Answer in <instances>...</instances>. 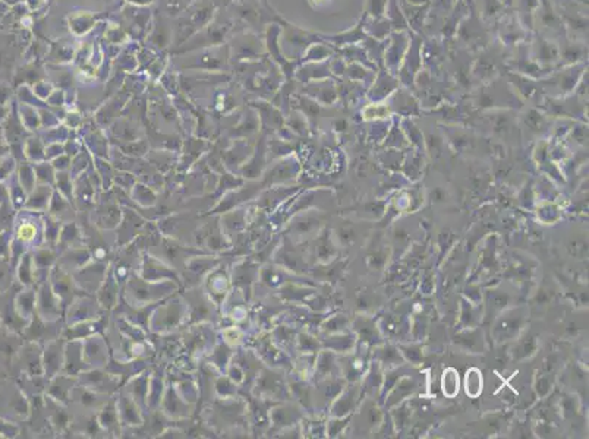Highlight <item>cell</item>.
Instances as JSON below:
<instances>
[{"mask_svg":"<svg viewBox=\"0 0 589 439\" xmlns=\"http://www.w3.org/2000/svg\"><path fill=\"white\" fill-rule=\"evenodd\" d=\"M12 226V242H11V265L16 267L18 261L25 252L34 250V243L37 248L44 242V218L42 212L35 211H18Z\"/></svg>","mask_w":589,"mask_h":439,"instance_id":"obj_1","label":"cell"},{"mask_svg":"<svg viewBox=\"0 0 589 439\" xmlns=\"http://www.w3.org/2000/svg\"><path fill=\"white\" fill-rule=\"evenodd\" d=\"M179 287L181 286L175 281H147L138 272H134L127 279L125 296H127L129 306L141 307L165 300L166 298L177 293Z\"/></svg>","mask_w":589,"mask_h":439,"instance_id":"obj_2","label":"cell"},{"mask_svg":"<svg viewBox=\"0 0 589 439\" xmlns=\"http://www.w3.org/2000/svg\"><path fill=\"white\" fill-rule=\"evenodd\" d=\"M188 314V305L184 298H176V293L165 300L160 302L150 317L148 326L151 331L165 334L173 331L175 328L181 325L184 318Z\"/></svg>","mask_w":589,"mask_h":439,"instance_id":"obj_3","label":"cell"},{"mask_svg":"<svg viewBox=\"0 0 589 439\" xmlns=\"http://www.w3.org/2000/svg\"><path fill=\"white\" fill-rule=\"evenodd\" d=\"M138 274L147 281H154V283L175 281V283L179 284L181 287L184 286V281H182L179 271L173 268L172 265H169L167 262H165L163 260H160L158 256H156V255H153L147 250L142 252L141 267H139Z\"/></svg>","mask_w":589,"mask_h":439,"instance_id":"obj_4","label":"cell"},{"mask_svg":"<svg viewBox=\"0 0 589 439\" xmlns=\"http://www.w3.org/2000/svg\"><path fill=\"white\" fill-rule=\"evenodd\" d=\"M195 236V243L196 248L205 249V252L211 255L223 253L226 250L232 249V242L227 239L226 234L222 230L220 226V217L214 220V222H208L205 226L200 227L196 230Z\"/></svg>","mask_w":589,"mask_h":439,"instance_id":"obj_5","label":"cell"},{"mask_svg":"<svg viewBox=\"0 0 589 439\" xmlns=\"http://www.w3.org/2000/svg\"><path fill=\"white\" fill-rule=\"evenodd\" d=\"M184 296L188 305L186 317H189V322H188L189 325L211 321L213 310L217 306L211 302V299L207 296V293L204 291L203 287L200 286L191 287Z\"/></svg>","mask_w":589,"mask_h":439,"instance_id":"obj_6","label":"cell"},{"mask_svg":"<svg viewBox=\"0 0 589 439\" xmlns=\"http://www.w3.org/2000/svg\"><path fill=\"white\" fill-rule=\"evenodd\" d=\"M49 281L53 291H55V295L59 298L65 312L69 305L74 302V299L84 293L75 283L72 274H68L59 265H55L51 268L49 274Z\"/></svg>","mask_w":589,"mask_h":439,"instance_id":"obj_7","label":"cell"},{"mask_svg":"<svg viewBox=\"0 0 589 439\" xmlns=\"http://www.w3.org/2000/svg\"><path fill=\"white\" fill-rule=\"evenodd\" d=\"M203 288L207 293V296L211 299V302L217 307H222L232 290L230 272L220 264L207 274Z\"/></svg>","mask_w":589,"mask_h":439,"instance_id":"obj_8","label":"cell"},{"mask_svg":"<svg viewBox=\"0 0 589 439\" xmlns=\"http://www.w3.org/2000/svg\"><path fill=\"white\" fill-rule=\"evenodd\" d=\"M147 226L146 218L138 214L135 210L122 208L120 223L116 227V245L122 248L138 239L139 234L144 231Z\"/></svg>","mask_w":589,"mask_h":439,"instance_id":"obj_9","label":"cell"},{"mask_svg":"<svg viewBox=\"0 0 589 439\" xmlns=\"http://www.w3.org/2000/svg\"><path fill=\"white\" fill-rule=\"evenodd\" d=\"M35 312L44 321L53 322L59 321L65 312V309L59 298L53 291L49 279L39 284L37 288V303H35Z\"/></svg>","mask_w":589,"mask_h":439,"instance_id":"obj_10","label":"cell"},{"mask_svg":"<svg viewBox=\"0 0 589 439\" xmlns=\"http://www.w3.org/2000/svg\"><path fill=\"white\" fill-rule=\"evenodd\" d=\"M23 336L25 337L27 341L46 345L51 340L59 338L62 336V329H61L59 321H53V322L44 321L39 317L37 312H35L28 321V324L25 325Z\"/></svg>","mask_w":589,"mask_h":439,"instance_id":"obj_11","label":"cell"},{"mask_svg":"<svg viewBox=\"0 0 589 439\" xmlns=\"http://www.w3.org/2000/svg\"><path fill=\"white\" fill-rule=\"evenodd\" d=\"M101 317V306L99 305L97 299L88 293L77 296L74 302L66 309V322L68 326L78 322L90 321Z\"/></svg>","mask_w":589,"mask_h":439,"instance_id":"obj_12","label":"cell"},{"mask_svg":"<svg viewBox=\"0 0 589 439\" xmlns=\"http://www.w3.org/2000/svg\"><path fill=\"white\" fill-rule=\"evenodd\" d=\"M222 264V260L217 255H195L189 258L181 272H186V276L182 277L184 284L192 281L191 287L200 286V280L205 279L207 274L211 272L214 268Z\"/></svg>","mask_w":589,"mask_h":439,"instance_id":"obj_13","label":"cell"},{"mask_svg":"<svg viewBox=\"0 0 589 439\" xmlns=\"http://www.w3.org/2000/svg\"><path fill=\"white\" fill-rule=\"evenodd\" d=\"M109 267L110 265L104 261H96V262L91 261L90 264H87L85 267L78 269L75 274H72V277L84 293L93 295V293H96L99 287L101 286Z\"/></svg>","mask_w":589,"mask_h":439,"instance_id":"obj_14","label":"cell"},{"mask_svg":"<svg viewBox=\"0 0 589 439\" xmlns=\"http://www.w3.org/2000/svg\"><path fill=\"white\" fill-rule=\"evenodd\" d=\"M93 222L96 227L101 230L116 229L122 218V208L118 204V199L106 196V199H97L94 205Z\"/></svg>","mask_w":589,"mask_h":439,"instance_id":"obj_15","label":"cell"},{"mask_svg":"<svg viewBox=\"0 0 589 439\" xmlns=\"http://www.w3.org/2000/svg\"><path fill=\"white\" fill-rule=\"evenodd\" d=\"M77 378L81 382V386L100 394L113 393L118 388V383H119V376L113 374H107L101 371L100 368L88 369L80 374Z\"/></svg>","mask_w":589,"mask_h":439,"instance_id":"obj_16","label":"cell"},{"mask_svg":"<svg viewBox=\"0 0 589 439\" xmlns=\"http://www.w3.org/2000/svg\"><path fill=\"white\" fill-rule=\"evenodd\" d=\"M65 344L66 340L61 336L56 340H51L44 345L43 350V368H44V376L47 379H51L63 369V360H65Z\"/></svg>","mask_w":589,"mask_h":439,"instance_id":"obj_17","label":"cell"},{"mask_svg":"<svg viewBox=\"0 0 589 439\" xmlns=\"http://www.w3.org/2000/svg\"><path fill=\"white\" fill-rule=\"evenodd\" d=\"M18 359L23 364V371L27 376H44L43 352L42 345L32 341H27L18 350Z\"/></svg>","mask_w":589,"mask_h":439,"instance_id":"obj_18","label":"cell"},{"mask_svg":"<svg viewBox=\"0 0 589 439\" xmlns=\"http://www.w3.org/2000/svg\"><path fill=\"white\" fill-rule=\"evenodd\" d=\"M93 260L94 258H93L90 248L82 245V246L70 248L61 252L58 256L56 265H59L68 274H75L78 269H81L87 264H90Z\"/></svg>","mask_w":589,"mask_h":439,"instance_id":"obj_19","label":"cell"},{"mask_svg":"<svg viewBox=\"0 0 589 439\" xmlns=\"http://www.w3.org/2000/svg\"><path fill=\"white\" fill-rule=\"evenodd\" d=\"M85 371H88V366L82 355V340H66L63 369L61 374L78 376Z\"/></svg>","mask_w":589,"mask_h":439,"instance_id":"obj_20","label":"cell"},{"mask_svg":"<svg viewBox=\"0 0 589 439\" xmlns=\"http://www.w3.org/2000/svg\"><path fill=\"white\" fill-rule=\"evenodd\" d=\"M56 248L51 246H40L37 249L31 250L32 253V264H34V272H35V281L37 284L46 281L49 279V274L51 268L58 262V252Z\"/></svg>","mask_w":589,"mask_h":439,"instance_id":"obj_21","label":"cell"},{"mask_svg":"<svg viewBox=\"0 0 589 439\" xmlns=\"http://www.w3.org/2000/svg\"><path fill=\"white\" fill-rule=\"evenodd\" d=\"M82 355L88 369L101 368L107 364V345L99 336H91L82 340Z\"/></svg>","mask_w":589,"mask_h":439,"instance_id":"obj_22","label":"cell"},{"mask_svg":"<svg viewBox=\"0 0 589 439\" xmlns=\"http://www.w3.org/2000/svg\"><path fill=\"white\" fill-rule=\"evenodd\" d=\"M44 410L47 413L49 417V422L56 433H63L66 432L72 422H70V414L66 410V405L63 402L49 397L47 394L44 395Z\"/></svg>","mask_w":589,"mask_h":439,"instance_id":"obj_23","label":"cell"},{"mask_svg":"<svg viewBox=\"0 0 589 439\" xmlns=\"http://www.w3.org/2000/svg\"><path fill=\"white\" fill-rule=\"evenodd\" d=\"M257 279V268L253 262L249 261H242L238 264H234L230 271V280H232V286L238 287L246 298L251 296V291H253V284Z\"/></svg>","mask_w":589,"mask_h":439,"instance_id":"obj_24","label":"cell"},{"mask_svg":"<svg viewBox=\"0 0 589 439\" xmlns=\"http://www.w3.org/2000/svg\"><path fill=\"white\" fill-rule=\"evenodd\" d=\"M116 406L119 413V420L122 426H129L135 428L144 424V417H142L141 407L132 400V397L127 393H122L119 398H116Z\"/></svg>","mask_w":589,"mask_h":439,"instance_id":"obj_25","label":"cell"},{"mask_svg":"<svg viewBox=\"0 0 589 439\" xmlns=\"http://www.w3.org/2000/svg\"><path fill=\"white\" fill-rule=\"evenodd\" d=\"M97 293V302L104 310H110L119 305V281L116 280L115 274L112 271V267L107 269L106 277L99 287Z\"/></svg>","mask_w":589,"mask_h":439,"instance_id":"obj_26","label":"cell"},{"mask_svg":"<svg viewBox=\"0 0 589 439\" xmlns=\"http://www.w3.org/2000/svg\"><path fill=\"white\" fill-rule=\"evenodd\" d=\"M77 383H78L77 376L58 374L56 376L49 379V383L46 387V394L68 406L70 402V391H72V388L77 386Z\"/></svg>","mask_w":589,"mask_h":439,"instance_id":"obj_27","label":"cell"},{"mask_svg":"<svg viewBox=\"0 0 589 439\" xmlns=\"http://www.w3.org/2000/svg\"><path fill=\"white\" fill-rule=\"evenodd\" d=\"M47 211L50 217L59 220V222L62 223H68V222H74L77 208L62 193L53 189V195H51Z\"/></svg>","mask_w":589,"mask_h":439,"instance_id":"obj_28","label":"cell"},{"mask_svg":"<svg viewBox=\"0 0 589 439\" xmlns=\"http://www.w3.org/2000/svg\"><path fill=\"white\" fill-rule=\"evenodd\" d=\"M97 420H99L101 429L106 433H113V435L120 433L122 425H120V420H119L116 398H112V400L104 402L103 407L97 413Z\"/></svg>","mask_w":589,"mask_h":439,"instance_id":"obj_29","label":"cell"},{"mask_svg":"<svg viewBox=\"0 0 589 439\" xmlns=\"http://www.w3.org/2000/svg\"><path fill=\"white\" fill-rule=\"evenodd\" d=\"M104 395L106 394L96 393L90 388L81 386V383H77V386L72 388V391H70V402L72 401L78 402L80 406L88 410H93V409L100 410L104 402L107 401V398L104 400Z\"/></svg>","mask_w":589,"mask_h":439,"instance_id":"obj_30","label":"cell"},{"mask_svg":"<svg viewBox=\"0 0 589 439\" xmlns=\"http://www.w3.org/2000/svg\"><path fill=\"white\" fill-rule=\"evenodd\" d=\"M82 243H84L82 229L75 222L62 223L59 239H58V243H56L58 252L61 253V252H63L66 249H70V248L82 246Z\"/></svg>","mask_w":589,"mask_h":439,"instance_id":"obj_31","label":"cell"},{"mask_svg":"<svg viewBox=\"0 0 589 439\" xmlns=\"http://www.w3.org/2000/svg\"><path fill=\"white\" fill-rule=\"evenodd\" d=\"M35 303H37V290L32 286L23 288L15 296V309L16 314L27 322L35 314Z\"/></svg>","mask_w":589,"mask_h":439,"instance_id":"obj_32","label":"cell"},{"mask_svg":"<svg viewBox=\"0 0 589 439\" xmlns=\"http://www.w3.org/2000/svg\"><path fill=\"white\" fill-rule=\"evenodd\" d=\"M53 195V188L50 186H35L32 192L28 193L24 210L35 211V212H44L49 210L50 199Z\"/></svg>","mask_w":589,"mask_h":439,"instance_id":"obj_33","label":"cell"},{"mask_svg":"<svg viewBox=\"0 0 589 439\" xmlns=\"http://www.w3.org/2000/svg\"><path fill=\"white\" fill-rule=\"evenodd\" d=\"M15 272H16V279L20 281V284L23 287H31L34 286L35 281V272H34V264H32V253L25 252L20 261H18L16 267H15Z\"/></svg>","mask_w":589,"mask_h":439,"instance_id":"obj_34","label":"cell"},{"mask_svg":"<svg viewBox=\"0 0 589 439\" xmlns=\"http://www.w3.org/2000/svg\"><path fill=\"white\" fill-rule=\"evenodd\" d=\"M230 359H232V352L229 349V344H226V343L224 344L223 343L217 344L216 347H214L211 355H210L211 364L214 366V368H217L222 372L227 369Z\"/></svg>","mask_w":589,"mask_h":439,"instance_id":"obj_35","label":"cell"},{"mask_svg":"<svg viewBox=\"0 0 589 439\" xmlns=\"http://www.w3.org/2000/svg\"><path fill=\"white\" fill-rule=\"evenodd\" d=\"M131 196L134 201H137L138 204H141V207L148 208L151 205L156 204V193L153 192V188L148 186H142V185H137L135 188L131 189Z\"/></svg>","mask_w":589,"mask_h":439,"instance_id":"obj_36","label":"cell"},{"mask_svg":"<svg viewBox=\"0 0 589 439\" xmlns=\"http://www.w3.org/2000/svg\"><path fill=\"white\" fill-rule=\"evenodd\" d=\"M236 387H238L236 383L227 375L217 378V381L214 382V388H216V393L220 398H235Z\"/></svg>","mask_w":589,"mask_h":439,"instance_id":"obj_37","label":"cell"},{"mask_svg":"<svg viewBox=\"0 0 589 439\" xmlns=\"http://www.w3.org/2000/svg\"><path fill=\"white\" fill-rule=\"evenodd\" d=\"M13 267L8 258H0V293H5L11 287V276Z\"/></svg>","mask_w":589,"mask_h":439,"instance_id":"obj_38","label":"cell"},{"mask_svg":"<svg viewBox=\"0 0 589 439\" xmlns=\"http://www.w3.org/2000/svg\"><path fill=\"white\" fill-rule=\"evenodd\" d=\"M443 390H444V394L449 395V397H453L457 393V390H459V379H457V376H456V374H455L453 369H449L448 372H444Z\"/></svg>","mask_w":589,"mask_h":439,"instance_id":"obj_39","label":"cell"},{"mask_svg":"<svg viewBox=\"0 0 589 439\" xmlns=\"http://www.w3.org/2000/svg\"><path fill=\"white\" fill-rule=\"evenodd\" d=\"M481 390H483V379L479 378L478 372L476 371L468 372V376H467V391H468V394H471L472 397H476Z\"/></svg>","mask_w":589,"mask_h":439,"instance_id":"obj_40","label":"cell"},{"mask_svg":"<svg viewBox=\"0 0 589 439\" xmlns=\"http://www.w3.org/2000/svg\"><path fill=\"white\" fill-rule=\"evenodd\" d=\"M222 334H223V340H224V343H226V344H229V345L239 344V343H241V338H242V333H241V329H239L238 326H229V328H224Z\"/></svg>","mask_w":589,"mask_h":439,"instance_id":"obj_41","label":"cell"},{"mask_svg":"<svg viewBox=\"0 0 589 439\" xmlns=\"http://www.w3.org/2000/svg\"><path fill=\"white\" fill-rule=\"evenodd\" d=\"M18 433H20V428H18L15 424L8 422V420L0 419V436L15 438Z\"/></svg>","mask_w":589,"mask_h":439,"instance_id":"obj_42","label":"cell"}]
</instances>
